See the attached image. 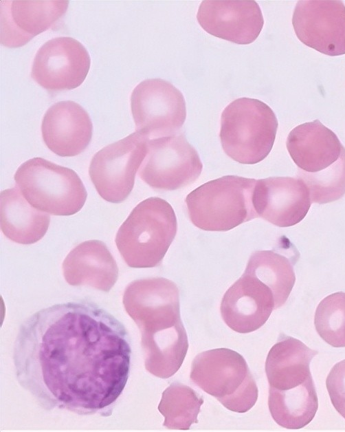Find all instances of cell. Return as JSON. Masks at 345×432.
<instances>
[{
  "mask_svg": "<svg viewBox=\"0 0 345 432\" xmlns=\"http://www.w3.org/2000/svg\"><path fill=\"white\" fill-rule=\"evenodd\" d=\"M131 348L124 325L96 303H58L20 325L13 348L19 385L46 411L111 415L127 383Z\"/></svg>",
  "mask_w": 345,
  "mask_h": 432,
  "instance_id": "cell-1",
  "label": "cell"
},
{
  "mask_svg": "<svg viewBox=\"0 0 345 432\" xmlns=\"http://www.w3.org/2000/svg\"><path fill=\"white\" fill-rule=\"evenodd\" d=\"M286 145L312 203H329L344 196L345 147L332 130L318 120L305 122L290 131Z\"/></svg>",
  "mask_w": 345,
  "mask_h": 432,
  "instance_id": "cell-2",
  "label": "cell"
},
{
  "mask_svg": "<svg viewBox=\"0 0 345 432\" xmlns=\"http://www.w3.org/2000/svg\"><path fill=\"white\" fill-rule=\"evenodd\" d=\"M179 289L163 277L131 282L123 295V305L141 333L145 354L169 348L188 341L180 316Z\"/></svg>",
  "mask_w": 345,
  "mask_h": 432,
  "instance_id": "cell-3",
  "label": "cell"
},
{
  "mask_svg": "<svg viewBox=\"0 0 345 432\" xmlns=\"http://www.w3.org/2000/svg\"><path fill=\"white\" fill-rule=\"evenodd\" d=\"M177 230V217L171 205L162 198L149 197L139 203L120 226L115 244L129 267H157Z\"/></svg>",
  "mask_w": 345,
  "mask_h": 432,
  "instance_id": "cell-4",
  "label": "cell"
},
{
  "mask_svg": "<svg viewBox=\"0 0 345 432\" xmlns=\"http://www.w3.org/2000/svg\"><path fill=\"white\" fill-rule=\"evenodd\" d=\"M256 180L225 175L190 192L185 202L192 223L208 231H227L258 217L254 206Z\"/></svg>",
  "mask_w": 345,
  "mask_h": 432,
  "instance_id": "cell-5",
  "label": "cell"
},
{
  "mask_svg": "<svg viewBox=\"0 0 345 432\" xmlns=\"http://www.w3.org/2000/svg\"><path fill=\"white\" fill-rule=\"evenodd\" d=\"M278 125L274 112L265 102L250 98L236 99L221 114L222 148L241 164L260 162L273 147Z\"/></svg>",
  "mask_w": 345,
  "mask_h": 432,
  "instance_id": "cell-6",
  "label": "cell"
},
{
  "mask_svg": "<svg viewBox=\"0 0 345 432\" xmlns=\"http://www.w3.org/2000/svg\"><path fill=\"white\" fill-rule=\"evenodd\" d=\"M190 380L226 409L245 413L255 404L258 387L244 358L228 348L199 354L193 360Z\"/></svg>",
  "mask_w": 345,
  "mask_h": 432,
  "instance_id": "cell-7",
  "label": "cell"
},
{
  "mask_svg": "<svg viewBox=\"0 0 345 432\" xmlns=\"http://www.w3.org/2000/svg\"><path fill=\"white\" fill-rule=\"evenodd\" d=\"M14 179L26 200L48 214L72 215L87 199L86 188L74 170L42 158L21 164Z\"/></svg>",
  "mask_w": 345,
  "mask_h": 432,
  "instance_id": "cell-8",
  "label": "cell"
},
{
  "mask_svg": "<svg viewBox=\"0 0 345 432\" xmlns=\"http://www.w3.org/2000/svg\"><path fill=\"white\" fill-rule=\"evenodd\" d=\"M149 139L134 132L98 151L89 174L100 196L111 203L124 201L133 190L136 172L147 151Z\"/></svg>",
  "mask_w": 345,
  "mask_h": 432,
  "instance_id": "cell-9",
  "label": "cell"
},
{
  "mask_svg": "<svg viewBox=\"0 0 345 432\" xmlns=\"http://www.w3.org/2000/svg\"><path fill=\"white\" fill-rule=\"evenodd\" d=\"M131 107L135 131L150 140L178 133L186 118L182 93L161 78L138 84L132 92Z\"/></svg>",
  "mask_w": 345,
  "mask_h": 432,
  "instance_id": "cell-10",
  "label": "cell"
},
{
  "mask_svg": "<svg viewBox=\"0 0 345 432\" xmlns=\"http://www.w3.org/2000/svg\"><path fill=\"white\" fill-rule=\"evenodd\" d=\"M202 169L197 151L178 133L148 140L138 174L153 188L173 191L193 183Z\"/></svg>",
  "mask_w": 345,
  "mask_h": 432,
  "instance_id": "cell-11",
  "label": "cell"
},
{
  "mask_svg": "<svg viewBox=\"0 0 345 432\" xmlns=\"http://www.w3.org/2000/svg\"><path fill=\"white\" fill-rule=\"evenodd\" d=\"M90 63L89 54L80 42L69 36L56 37L37 51L31 76L48 91L73 89L85 80Z\"/></svg>",
  "mask_w": 345,
  "mask_h": 432,
  "instance_id": "cell-12",
  "label": "cell"
},
{
  "mask_svg": "<svg viewBox=\"0 0 345 432\" xmlns=\"http://www.w3.org/2000/svg\"><path fill=\"white\" fill-rule=\"evenodd\" d=\"M292 24L298 39L331 56L345 54V5L341 1H299Z\"/></svg>",
  "mask_w": 345,
  "mask_h": 432,
  "instance_id": "cell-13",
  "label": "cell"
},
{
  "mask_svg": "<svg viewBox=\"0 0 345 432\" xmlns=\"http://www.w3.org/2000/svg\"><path fill=\"white\" fill-rule=\"evenodd\" d=\"M253 202L258 217L279 227H289L300 222L311 204L304 182L291 177L258 180Z\"/></svg>",
  "mask_w": 345,
  "mask_h": 432,
  "instance_id": "cell-14",
  "label": "cell"
},
{
  "mask_svg": "<svg viewBox=\"0 0 345 432\" xmlns=\"http://www.w3.org/2000/svg\"><path fill=\"white\" fill-rule=\"evenodd\" d=\"M197 19L206 32L239 45L254 42L264 24L255 1H203Z\"/></svg>",
  "mask_w": 345,
  "mask_h": 432,
  "instance_id": "cell-15",
  "label": "cell"
},
{
  "mask_svg": "<svg viewBox=\"0 0 345 432\" xmlns=\"http://www.w3.org/2000/svg\"><path fill=\"white\" fill-rule=\"evenodd\" d=\"M68 1H1V43L25 45L52 28L66 12Z\"/></svg>",
  "mask_w": 345,
  "mask_h": 432,
  "instance_id": "cell-16",
  "label": "cell"
},
{
  "mask_svg": "<svg viewBox=\"0 0 345 432\" xmlns=\"http://www.w3.org/2000/svg\"><path fill=\"white\" fill-rule=\"evenodd\" d=\"M274 307L271 290L256 278L243 273L224 294L220 310L230 329L245 334L262 327Z\"/></svg>",
  "mask_w": 345,
  "mask_h": 432,
  "instance_id": "cell-17",
  "label": "cell"
},
{
  "mask_svg": "<svg viewBox=\"0 0 345 432\" xmlns=\"http://www.w3.org/2000/svg\"><path fill=\"white\" fill-rule=\"evenodd\" d=\"M92 131L88 113L71 100L52 105L45 112L41 125L45 144L61 157L76 156L84 151L91 141Z\"/></svg>",
  "mask_w": 345,
  "mask_h": 432,
  "instance_id": "cell-18",
  "label": "cell"
},
{
  "mask_svg": "<svg viewBox=\"0 0 345 432\" xmlns=\"http://www.w3.org/2000/svg\"><path fill=\"white\" fill-rule=\"evenodd\" d=\"M71 285H88L109 292L118 277V268L107 245L100 240L83 241L74 248L62 265Z\"/></svg>",
  "mask_w": 345,
  "mask_h": 432,
  "instance_id": "cell-19",
  "label": "cell"
},
{
  "mask_svg": "<svg viewBox=\"0 0 345 432\" xmlns=\"http://www.w3.org/2000/svg\"><path fill=\"white\" fill-rule=\"evenodd\" d=\"M317 354L300 340L281 334L265 362L269 387L287 390L305 382L311 376L309 365Z\"/></svg>",
  "mask_w": 345,
  "mask_h": 432,
  "instance_id": "cell-20",
  "label": "cell"
},
{
  "mask_svg": "<svg viewBox=\"0 0 345 432\" xmlns=\"http://www.w3.org/2000/svg\"><path fill=\"white\" fill-rule=\"evenodd\" d=\"M0 222L1 230L6 237L29 245L44 237L50 217L32 206L16 186L1 192Z\"/></svg>",
  "mask_w": 345,
  "mask_h": 432,
  "instance_id": "cell-21",
  "label": "cell"
},
{
  "mask_svg": "<svg viewBox=\"0 0 345 432\" xmlns=\"http://www.w3.org/2000/svg\"><path fill=\"white\" fill-rule=\"evenodd\" d=\"M268 406L274 421L288 429H301L313 419L318 400L312 376L287 390L269 387Z\"/></svg>",
  "mask_w": 345,
  "mask_h": 432,
  "instance_id": "cell-22",
  "label": "cell"
},
{
  "mask_svg": "<svg viewBox=\"0 0 345 432\" xmlns=\"http://www.w3.org/2000/svg\"><path fill=\"white\" fill-rule=\"evenodd\" d=\"M244 274L252 276L272 292L277 309L287 301L296 281L293 265L274 250H256L250 256Z\"/></svg>",
  "mask_w": 345,
  "mask_h": 432,
  "instance_id": "cell-23",
  "label": "cell"
},
{
  "mask_svg": "<svg viewBox=\"0 0 345 432\" xmlns=\"http://www.w3.org/2000/svg\"><path fill=\"white\" fill-rule=\"evenodd\" d=\"M203 399L194 389L179 382L170 384L162 393L158 410L169 429L189 430L197 423Z\"/></svg>",
  "mask_w": 345,
  "mask_h": 432,
  "instance_id": "cell-24",
  "label": "cell"
},
{
  "mask_svg": "<svg viewBox=\"0 0 345 432\" xmlns=\"http://www.w3.org/2000/svg\"><path fill=\"white\" fill-rule=\"evenodd\" d=\"M314 325L326 343L334 347H345V292L331 294L320 301Z\"/></svg>",
  "mask_w": 345,
  "mask_h": 432,
  "instance_id": "cell-25",
  "label": "cell"
},
{
  "mask_svg": "<svg viewBox=\"0 0 345 432\" xmlns=\"http://www.w3.org/2000/svg\"><path fill=\"white\" fill-rule=\"evenodd\" d=\"M326 384L333 407L345 418V359L332 367Z\"/></svg>",
  "mask_w": 345,
  "mask_h": 432,
  "instance_id": "cell-26",
  "label": "cell"
}]
</instances>
